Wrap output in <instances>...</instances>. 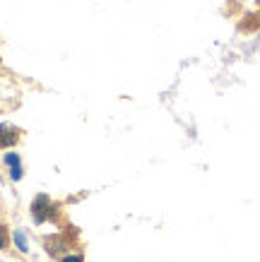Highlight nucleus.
<instances>
[{
    "instance_id": "1",
    "label": "nucleus",
    "mask_w": 260,
    "mask_h": 262,
    "mask_svg": "<svg viewBox=\"0 0 260 262\" xmlns=\"http://www.w3.org/2000/svg\"><path fill=\"white\" fill-rule=\"evenodd\" d=\"M32 219H34V224L53 222V219H58V205H53V200L41 192L32 202Z\"/></svg>"
},
{
    "instance_id": "2",
    "label": "nucleus",
    "mask_w": 260,
    "mask_h": 262,
    "mask_svg": "<svg viewBox=\"0 0 260 262\" xmlns=\"http://www.w3.org/2000/svg\"><path fill=\"white\" fill-rule=\"evenodd\" d=\"M19 142V127H15L12 123H0V147H15Z\"/></svg>"
},
{
    "instance_id": "3",
    "label": "nucleus",
    "mask_w": 260,
    "mask_h": 262,
    "mask_svg": "<svg viewBox=\"0 0 260 262\" xmlns=\"http://www.w3.org/2000/svg\"><path fill=\"white\" fill-rule=\"evenodd\" d=\"M46 250L51 255H65V253H70V246H68V241L53 238V241H46Z\"/></svg>"
},
{
    "instance_id": "4",
    "label": "nucleus",
    "mask_w": 260,
    "mask_h": 262,
    "mask_svg": "<svg viewBox=\"0 0 260 262\" xmlns=\"http://www.w3.org/2000/svg\"><path fill=\"white\" fill-rule=\"evenodd\" d=\"M12 241H15V246L19 248V253H29V243H27L24 231H15V233H12Z\"/></svg>"
},
{
    "instance_id": "5",
    "label": "nucleus",
    "mask_w": 260,
    "mask_h": 262,
    "mask_svg": "<svg viewBox=\"0 0 260 262\" xmlns=\"http://www.w3.org/2000/svg\"><path fill=\"white\" fill-rule=\"evenodd\" d=\"M3 161H5V166H8V168L22 166V161H19V154H17V151H8V154L3 157Z\"/></svg>"
},
{
    "instance_id": "6",
    "label": "nucleus",
    "mask_w": 260,
    "mask_h": 262,
    "mask_svg": "<svg viewBox=\"0 0 260 262\" xmlns=\"http://www.w3.org/2000/svg\"><path fill=\"white\" fill-rule=\"evenodd\" d=\"M61 262H85V255L82 253H65L61 257Z\"/></svg>"
},
{
    "instance_id": "7",
    "label": "nucleus",
    "mask_w": 260,
    "mask_h": 262,
    "mask_svg": "<svg viewBox=\"0 0 260 262\" xmlns=\"http://www.w3.org/2000/svg\"><path fill=\"white\" fill-rule=\"evenodd\" d=\"M3 248H8V229L0 222V250H3Z\"/></svg>"
},
{
    "instance_id": "8",
    "label": "nucleus",
    "mask_w": 260,
    "mask_h": 262,
    "mask_svg": "<svg viewBox=\"0 0 260 262\" xmlns=\"http://www.w3.org/2000/svg\"><path fill=\"white\" fill-rule=\"evenodd\" d=\"M22 166H15V168H10V178H12V181H19V178H22Z\"/></svg>"
}]
</instances>
